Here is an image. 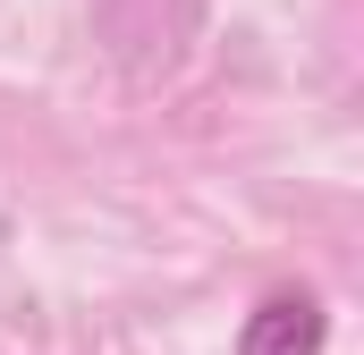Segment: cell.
<instances>
[{"mask_svg":"<svg viewBox=\"0 0 364 355\" xmlns=\"http://www.w3.org/2000/svg\"><path fill=\"white\" fill-rule=\"evenodd\" d=\"M322 347H331L322 296H314V288H272V296L246 313V330H237L229 355H322Z\"/></svg>","mask_w":364,"mask_h":355,"instance_id":"cell-1","label":"cell"}]
</instances>
